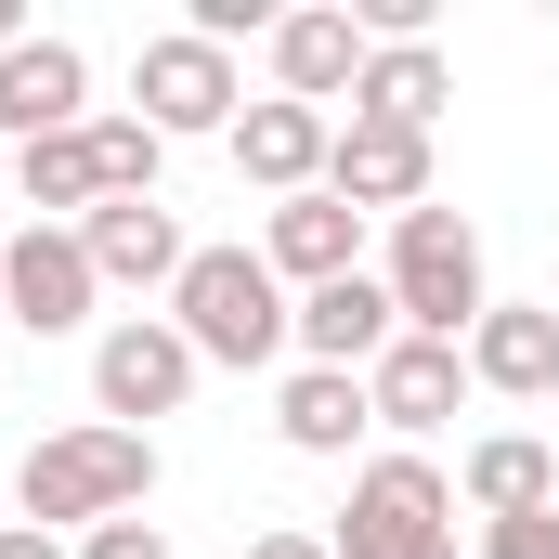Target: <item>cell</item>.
<instances>
[{
    "mask_svg": "<svg viewBox=\"0 0 559 559\" xmlns=\"http://www.w3.org/2000/svg\"><path fill=\"white\" fill-rule=\"evenodd\" d=\"M455 495H468L481 521H521V508H559V455L534 442V429H495V442H468Z\"/></svg>",
    "mask_w": 559,
    "mask_h": 559,
    "instance_id": "obj_19",
    "label": "cell"
},
{
    "mask_svg": "<svg viewBox=\"0 0 559 559\" xmlns=\"http://www.w3.org/2000/svg\"><path fill=\"white\" fill-rule=\"evenodd\" d=\"M92 299H105V274H92L79 222H26V235H0V312H13L26 338H79Z\"/></svg>",
    "mask_w": 559,
    "mask_h": 559,
    "instance_id": "obj_7",
    "label": "cell"
},
{
    "mask_svg": "<svg viewBox=\"0 0 559 559\" xmlns=\"http://www.w3.org/2000/svg\"><path fill=\"white\" fill-rule=\"evenodd\" d=\"M92 156H105V195H156V156L169 143L143 131V118H92Z\"/></svg>",
    "mask_w": 559,
    "mask_h": 559,
    "instance_id": "obj_21",
    "label": "cell"
},
{
    "mask_svg": "<svg viewBox=\"0 0 559 559\" xmlns=\"http://www.w3.org/2000/svg\"><path fill=\"white\" fill-rule=\"evenodd\" d=\"M325 143H338V118H312V105H248V118H235V169H248V182H261V195H312V182H325Z\"/></svg>",
    "mask_w": 559,
    "mask_h": 559,
    "instance_id": "obj_16",
    "label": "cell"
},
{
    "mask_svg": "<svg viewBox=\"0 0 559 559\" xmlns=\"http://www.w3.org/2000/svg\"><path fill=\"white\" fill-rule=\"evenodd\" d=\"M0 559H79L66 534H39V521H0Z\"/></svg>",
    "mask_w": 559,
    "mask_h": 559,
    "instance_id": "obj_24",
    "label": "cell"
},
{
    "mask_svg": "<svg viewBox=\"0 0 559 559\" xmlns=\"http://www.w3.org/2000/svg\"><path fill=\"white\" fill-rule=\"evenodd\" d=\"M13 195H26L39 222H92V209H105V156H92V131L26 143V156H13Z\"/></svg>",
    "mask_w": 559,
    "mask_h": 559,
    "instance_id": "obj_20",
    "label": "cell"
},
{
    "mask_svg": "<svg viewBox=\"0 0 559 559\" xmlns=\"http://www.w3.org/2000/svg\"><path fill=\"white\" fill-rule=\"evenodd\" d=\"M274 429H286V455H352L365 429H378V404H365V378H338V365H299L274 391Z\"/></svg>",
    "mask_w": 559,
    "mask_h": 559,
    "instance_id": "obj_18",
    "label": "cell"
},
{
    "mask_svg": "<svg viewBox=\"0 0 559 559\" xmlns=\"http://www.w3.org/2000/svg\"><path fill=\"white\" fill-rule=\"evenodd\" d=\"M391 312H404V338H455V352H468V325L495 312L468 209H442V195H429V209L391 222Z\"/></svg>",
    "mask_w": 559,
    "mask_h": 559,
    "instance_id": "obj_3",
    "label": "cell"
},
{
    "mask_svg": "<svg viewBox=\"0 0 559 559\" xmlns=\"http://www.w3.org/2000/svg\"><path fill=\"white\" fill-rule=\"evenodd\" d=\"M169 325L195 338V365H274V352H299V299L274 286V261L261 248H195L182 261V286H169Z\"/></svg>",
    "mask_w": 559,
    "mask_h": 559,
    "instance_id": "obj_2",
    "label": "cell"
},
{
    "mask_svg": "<svg viewBox=\"0 0 559 559\" xmlns=\"http://www.w3.org/2000/svg\"><path fill=\"white\" fill-rule=\"evenodd\" d=\"M468 391L559 404V312H547V299H495V312L468 325Z\"/></svg>",
    "mask_w": 559,
    "mask_h": 559,
    "instance_id": "obj_11",
    "label": "cell"
},
{
    "mask_svg": "<svg viewBox=\"0 0 559 559\" xmlns=\"http://www.w3.org/2000/svg\"><path fill=\"white\" fill-rule=\"evenodd\" d=\"M325 195L338 209H429V131H378V118H338L325 143Z\"/></svg>",
    "mask_w": 559,
    "mask_h": 559,
    "instance_id": "obj_10",
    "label": "cell"
},
{
    "mask_svg": "<svg viewBox=\"0 0 559 559\" xmlns=\"http://www.w3.org/2000/svg\"><path fill=\"white\" fill-rule=\"evenodd\" d=\"M391 338H404L391 274H338V286H312V299H299V365H338V378H365Z\"/></svg>",
    "mask_w": 559,
    "mask_h": 559,
    "instance_id": "obj_13",
    "label": "cell"
},
{
    "mask_svg": "<svg viewBox=\"0 0 559 559\" xmlns=\"http://www.w3.org/2000/svg\"><path fill=\"white\" fill-rule=\"evenodd\" d=\"M442 105H455V66H442V39H365L352 118H378V131H429Z\"/></svg>",
    "mask_w": 559,
    "mask_h": 559,
    "instance_id": "obj_17",
    "label": "cell"
},
{
    "mask_svg": "<svg viewBox=\"0 0 559 559\" xmlns=\"http://www.w3.org/2000/svg\"><path fill=\"white\" fill-rule=\"evenodd\" d=\"M13 495H26V521L39 534H105V521H143V495H156V429H52L26 468H13Z\"/></svg>",
    "mask_w": 559,
    "mask_h": 559,
    "instance_id": "obj_1",
    "label": "cell"
},
{
    "mask_svg": "<svg viewBox=\"0 0 559 559\" xmlns=\"http://www.w3.org/2000/svg\"><path fill=\"white\" fill-rule=\"evenodd\" d=\"M325 559H455V481H442L429 455L352 468V508H338Z\"/></svg>",
    "mask_w": 559,
    "mask_h": 559,
    "instance_id": "obj_4",
    "label": "cell"
},
{
    "mask_svg": "<svg viewBox=\"0 0 559 559\" xmlns=\"http://www.w3.org/2000/svg\"><path fill=\"white\" fill-rule=\"evenodd\" d=\"M248 559H325V534H261Z\"/></svg>",
    "mask_w": 559,
    "mask_h": 559,
    "instance_id": "obj_25",
    "label": "cell"
},
{
    "mask_svg": "<svg viewBox=\"0 0 559 559\" xmlns=\"http://www.w3.org/2000/svg\"><path fill=\"white\" fill-rule=\"evenodd\" d=\"M13 39H26V13H13V0H0V52H13Z\"/></svg>",
    "mask_w": 559,
    "mask_h": 559,
    "instance_id": "obj_26",
    "label": "cell"
},
{
    "mask_svg": "<svg viewBox=\"0 0 559 559\" xmlns=\"http://www.w3.org/2000/svg\"><path fill=\"white\" fill-rule=\"evenodd\" d=\"M195 338L169 325V312H118L105 338H92V404H105V429H143V417H182L195 404Z\"/></svg>",
    "mask_w": 559,
    "mask_h": 559,
    "instance_id": "obj_6",
    "label": "cell"
},
{
    "mask_svg": "<svg viewBox=\"0 0 559 559\" xmlns=\"http://www.w3.org/2000/svg\"><path fill=\"white\" fill-rule=\"evenodd\" d=\"M365 404H378V429L429 442V429L468 404V352H455V338H391V352L365 365Z\"/></svg>",
    "mask_w": 559,
    "mask_h": 559,
    "instance_id": "obj_12",
    "label": "cell"
},
{
    "mask_svg": "<svg viewBox=\"0 0 559 559\" xmlns=\"http://www.w3.org/2000/svg\"><path fill=\"white\" fill-rule=\"evenodd\" d=\"M365 79V26H352V0H312V13H274V92L286 105H338Z\"/></svg>",
    "mask_w": 559,
    "mask_h": 559,
    "instance_id": "obj_14",
    "label": "cell"
},
{
    "mask_svg": "<svg viewBox=\"0 0 559 559\" xmlns=\"http://www.w3.org/2000/svg\"><path fill=\"white\" fill-rule=\"evenodd\" d=\"M79 559H169L156 521H105V534H79Z\"/></svg>",
    "mask_w": 559,
    "mask_h": 559,
    "instance_id": "obj_23",
    "label": "cell"
},
{
    "mask_svg": "<svg viewBox=\"0 0 559 559\" xmlns=\"http://www.w3.org/2000/svg\"><path fill=\"white\" fill-rule=\"evenodd\" d=\"M52 131H92V52L26 26L0 52V156H26V143H52Z\"/></svg>",
    "mask_w": 559,
    "mask_h": 559,
    "instance_id": "obj_8",
    "label": "cell"
},
{
    "mask_svg": "<svg viewBox=\"0 0 559 559\" xmlns=\"http://www.w3.org/2000/svg\"><path fill=\"white\" fill-rule=\"evenodd\" d=\"M261 261H274V286H286V299H312V286L365 274V209H338L325 182H312V195H286L274 222H261Z\"/></svg>",
    "mask_w": 559,
    "mask_h": 559,
    "instance_id": "obj_9",
    "label": "cell"
},
{
    "mask_svg": "<svg viewBox=\"0 0 559 559\" xmlns=\"http://www.w3.org/2000/svg\"><path fill=\"white\" fill-rule=\"evenodd\" d=\"M481 559H559V508H521V521H481Z\"/></svg>",
    "mask_w": 559,
    "mask_h": 559,
    "instance_id": "obj_22",
    "label": "cell"
},
{
    "mask_svg": "<svg viewBox=\"0 0 559 559\" xmlns=\"http://www.w3.org/2000/svg\"><path fill=\"white\" fill-rule=\"evenodd\" d=\"M0 182H13V156H0Z\"/></svg>",
    "mask_w": 559,
    "mask_h": 559,
    "instance_id": "obj_27",
    "label": "cell"
},
{
    "mask_svg": "<svg viewBox=\"0 0 559 559\" xmlns=\"http://www.w3.org/2000/svg\"><path fill=\"white\" fill-rule=\"evenodd\" d=\"M131 105H143V131H156V143H195V131L235 143L248 79H235V52H222V39L169 26V39H143V52H131Z\"/></svg>",
    "mask_w": 559,
    "mask_h": 559,
    "instance_id": "obj_5",
    "label": "cell"
},
{
    "mask_svg": "<svg viewBox=\"0 0 559 559\" xmlns=\"http://www.w3.org/2000/svg\"><path fill=\"white\" fill-rule=\"evenodd\" d=\"M79 248H92V274L105 286H182V222H169V195H105L92 222H79Z\"/></svg>",
    "mask_w": 559,
    "mask_h": 559,
    "instance_id": "obj_15",
    "label": "cell"
}]
</instances>
